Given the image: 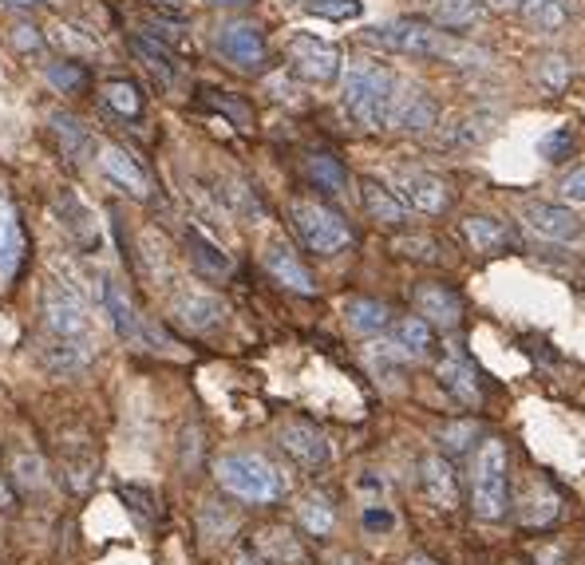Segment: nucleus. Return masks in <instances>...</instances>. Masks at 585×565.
Instances as JSON below:
<instances>
[{"label": "nucleus", "mask_w": 585, "mask_h": 565, "mask_svg": "<svg viewBox=\"0 0 585 565\" xmlns=\"http://www.w3.org/2000/svg\"><path fill=\"white\" fill-rule=\"evenodd\" d=\"M396 92H400V80L384 68V63L360 60L349 68L344 75V115L352 123L364 127V131H384L391 123V103H396Z\"/></svg>", "instance_id": "1"}, {"label": "nucleus", "mask_w": 585, "mask_h": 565, "mask_svg": "<svg viewBox=\"0 0 585 565\" xmlns=\"http://www.w3.org/2000/svg\"><path fill=\"white\" fill-rule=\"evenodd\" d=\"M214 479L237 503L269 506L285 494V474L257 451H226L214 462Z\"/></svg>", "instance_id": "2"}, {"label": "nucleus", "mask_w": 585, "mask_h": 565, "mask_svg": "<svg viewBox=\"0 0 585 565\" xmlns=\"http://www.w3.org/2000/svg\"><path fill=\"white\" fill-rule=\"evenodd\" d=\"M368 44L391 51V56H440V60H459L467 56L463 44H452L443 32H435L428 21H388L368 28Z\"/></svg>", "instance_id": "3"}, {"label": "nucleus", "mask_w": 585, "mask_h": 565, "mask_svg": "<svg viewBox=\"0 0 585 565\" xmlns=\"http://www.w3.org/2000/svg\"><path fill=\"white\" fill-rule=\"evenodd\" d=\"M471 503L483 522H499L511 510V486H506V447L487 439L471 471Z\"/></svg>", "instance_id": "4"}, {"label": "nucleus", "mask_w": 585, "mask_h": 565, "mask_svg": "<svg viewBox=\"0 0 585 565\" xmlns=\"http://www.w3.org/2000/svg\"><path fill=\"white\" fill-rule=\"evenodd\" d=\"M293 229L297 237L305 242V249L320 257H332V254H344L352 246V226L344 217L325 202H313V198H297L293 202Z\"/></svg>", "instance_id": "5"}, {"label": "nucleus", "mask_w": 585, "mask_h": 565, "mask_svg": "<svg viewBox=\"0 0 585 565\" xmlns=\"http://www.w3.org/2000/svg\"><path fill=\"white\" fill-rule=\"evenodd\" d=\"M44 329L56 340H92V308L68 281H48L44 289Z\"/></svg>", "instance_id": "6"}, {"label": "nucleus", "mask_w": 585, "mask_h": 565, "mask_svg": "<svg viewBox=\"0 0 585 565\" xmlns=\"http://www.w3.org/2000/svg\"><path fill=\"white\" fill-rule=\"evenodd\" d=\"M100 301H103V313L112 317V329L127 340V344H139V349H159L163 337L139 317V308H134L131 293L124 289V281H115L103 273L100 278Z\"/></svg>", "instance_id": "7"}, {"label": "nucleus", "mask_w": 585, "mask_h": 565, "mask_svg": "<svg viewBox=\"0 0 585 565\" xmlns=\"http://www.w3.org/2000/svg\"><path fill=\"white\" fill-rule=\"evenodd\" d=\"M391 190L408 202L416 214H443L452 205V190L440 175L423 170V166H396L391 170Z\"/></svg>", "instance_id": "8"}, {"label": "nucleus", "mask_w": 585, "mask_h": 565, "mask_svg": "<svg viewBox=\"0 0 585 565\" xmlns=\"http://www.w3.org/2000/svg\"><path fill=\"white\" fill-rule=\"evenodd\" d=\"M289 56V68H293V75H301V80L308 83H332L340 75V48L332 40H320V36H293L285 48Z\"/></svg>", "instance_id": "9"}, {"label": "nucleus", "mask_w": 585, "mask_h": 565, "mask_svg": "<svg viewBox=\"0 0 585 565\" xmlns=\"http://www.w3.org/2000/svg\"><path fill=\"white\" fill-rule=\"evenodd\" d=\"M518 217L526 229H535L546 242H577L585 234L582 217L565 202H546V198H523L518 202Z\"/></svg>", "instance_id": "10"}, {"label": "nucleus", "mask_w": 585, "mask_h": 565, "mask_svg": "<svg viewBox=\"0 0 585 565\" xmlns=\"http://www.w3.org/2000/svg\"><path fill=\"white\" fill-rule=\"evenodd\" d=\"M440 119V99L423 83H400L396 103H391V131L403 134H428Z\"/></svg>", "instance_id": "11"}, {"label": "nucleus", "mask_w": 585, "mask_h": 565, "mask_svg": "<svg viewBox=\"0 0 585 565\" xmlns=\"http://www.w3.org/2000/svg\"><path fill=\"white\" fill-rule=\"evenodd\" d=\"M218 51L234 63L237 72H261L266 68V36L257 24L246 21H234V24H222L218 28Z\"/></svg>", "instance_id": "12"}, {"label": "nucleus", "mask_w": 585, "mask_h": 565, "mask_svg": "<svg viewBox=\"0 0 585 565\" xmlns=\"http://www.w3.org/2000/svg\"><path fill=\"white\" fill-rule=\"evenodd\" d=\"M171 317L175 325H183L186 332H218L226 325V305L222 297L206 293V289H183L175 301H171Z\"/></svg>", "instance_id": "13"}, {"label": "nucleus", "mask_w": 585, "mask_h": 565, "mask_svg": "<svg viewBox=\"0 0 585 565\" xmlns=\"http://www.w3.org/2000/svg\"><path fill=\"white\" fill-rule=\"evenodd\" d=\"M278 443H281V451L289 455L293 462H301L305 471H320V467H329L332 459V447L329 439L313 427V423L305 420H285L278 427Z\"/></svg>", "instance_id": "14"}, {"label": "nucleus", "mask_w": 585, "mask_h": 565, "mask_svg": "<svg viewBox=\"0 0 585 565\" xmlns=\"http://www.w3.org/2000/svg\"><path fill=\"white\" fill-rule=\"evenodd\" d=\"M51 210H56V217H60V229L72 237L75 246H80V249H100V222H95V210L83 202L80 195H75L72 186L56 190V198H51Z\"/></svg>", "instance_id": "15"}, {"label": "nucleus", "mask_w": 585, "mask_h": 565, "mask_svg": "<svg viewBox=\"0 0 585 565\" xmlns=\"http://www.w3.org/2000/svg\"><path fill=\"white\" fill-rule=\"evenodd\" d=\"M100 170H103L107 183H115L119 190H127L131 198H139V202L151 198V175H147L143 163H139L131 151H124V146L103 143L100 146Z\"/></svg>", "instance_id": "16"}, {"label": "nucleus", "mask_w": 585, "mask_h": 565, "mask_svg": "<svg viewBox=\"0 0 585 565\" xmlns=\"http://www.w3.org/2000/svg\"><path fill=\"white\" fill-rule=\"evenodd\" d=\"M261 261H266L269 278L278 281V285H285L289 293H301V297H313V293H317V281H313V273H308L305 261H301V257L293 254L285 242H269L266 254H261Z\"/></svg>", "instance_id": "17"}, {"label": "nucleus", "mask_w": 585, "mask_h": 565, "mask_svg": "<svg viewBox=\"0 0 585 565\" xmlns=\"http://www.w3.org/2000/svg\"><path fill=\"white\" fill-rule=\"evenodd\" d=\"M360 205H364V214L384 229L408 226V217H411L408 202H403L396 190H388L384 183H376V178H364V183H360Z\"/></svg>", "instance_id": "18"}, {"label": "nucleus", "mask_w": 585, "mask_h": 565, "mask_svg": "<svg viewBox=\"0 0 585 565\" xmlns=\"http://www.w3.org/2000/svg\"><path fill=\"white\" fill-rule=\"evenodd\" d=\"M416 308H420V317L432 325V329H455L463 320V301L459 293H452L447 285L440 281H423L416 285Z\"/></svg>", "instance_id": "19"}, {"label": "nucleus", "mask_w": 585, "mask_h": 565, "mask_svg": "<svg viewBox=\"0 0 585 565\" xmlns=\"http://www.w3.org/2000/svg\"><path fill=\"white\" fill-rule=\"evenodd\" d=\"M435 376H440V384L452 391L463 408H479V403H483V380H479V368H475L463 352H452L447 360H440Z\"/></svg>", "instance_id": "20"}, {"label": "nucleus", "mask_w": 585, "mask_h": 565, "mask_svg": "<svg viewBox=\"0 0 585 565\" xmlns=\"http://www.w3.org/2000/svg\"><path fill=\"white\" fill-rule=\"evenodd\" d=\"M420 486L423 498L435 510H455V503H459V479H455V467L443 455H428L420 462Z\"/></svg>", "instance_id": "21"}, {"label": "nucleus", "mask_w": 585, "mask_h": 565, "mask_svg": "<svg viewBox=\"0 0 585 565\" xmlns=\"http://www.w3.org/2000/svg\"><path fill=\"white\" fill-rule=\"evenodd\" d=\"M183 246H186V254H190V261H195V269H198V273H206V278L222 281V278H230V273H234V261H230V254L218 246V242H210L202 229L186 226L183 229Z\"/></svg>", "instance_id": "22"}, {"label": "nucleus", "mask_w": 585, "mask_h": 565, "mask_svg": "<svg viewBox=\"0 0 585 565\" xmlns=\"http://www.w3.org/2000/svg\"><path fill=\"white\" fill-rule=\"evenodd\" d=\"M254 554L266 565H305V545L301 538H293L285 526H266L257 530Z\"/></svg>", "instance_id": "23"}, {"label": "nucleus", "mask_w": 585, "mask_h": 565, "mask_svg": "<svg viewBox=\"0 0 585 565\" xmlns=\"http://www.w3.org/2000/svg\"><path fill=\"white\" fill-rule=\"evenodd\" d=\"M95 360V340H44V364H48L56 376H72L83 372Z\"/></svg>", "instance_id": "24"}, {"label": "nucleus", "mask_w": 585, "mask_h": 565, "mask_svg": "<svg viewBox=\"0 0 585 565\" xmlns=\"http://www.w3.org/2000/svg\"><path fill=\"white\" fill-rule=\"evenodd\" d=\"M21 261H24V229L16 222V210L0 198V285L16 278Z\"/></svg>", "instance_id": "25"}, {"label": "nucleus", "mask_w": 585, "mask_h": 565, "mask_svg": "<svg viewBox=\"0 0 585 565\" xmlns=\"http://www.w3.org/2000/svg\"><path fill=\"white\" fill-rule=\"evenodd\" d=\"M48 127H51V139H56V146L63 151V158H68V163H83V158L92 154V131H87V127H83L75 115L51 111Z\"/></svg>", "instance_id": "26"}, {"label": "nucleus", "mask_w": 585, "mask_h": 565, "mask_svg": "<svg viewBox=\"0 0 585 565\" xmlns=\"http://www.w3.org/2000/svg\"><path fill=\"white\" fill-rule=\"evenodd\" d=\"M558 514H562V498L550 483H530L523 494V506H518V518L523 526H554Z\"/></svg>", "instance_id": "27"}, {"label": "nucleus", "mask_w": 585, "mask_h": 565, "mask_svg": "<svg viewBox=\"0 0 585 565\" xmlns=\"http://www.w3.org/2000/svg\"><path fill=\"white\" fill-rule=\"evenodd\" d=\"M131 51L147 63V68H151L154 75H159V80L166 83V87L183 80V63H178V56L166 48L163 40H154V36H131Z\"/></svg>", "instance_id": "28"}, {"label": "nucleus", "mask_w": 585, "mask_h": 565, "mask_svg": "<svg viewBox=\"0 0 585 565\" xmlns=\"http://www.w3.org/2000/svg\"><path fill=\"white\" fill-rule=\"evenodd\" d=\"M344 320L360 337H376V332H384L391 325V308L376 297H352L344 301Z\"/></svg>", "instance_id": "29"}, {"label": "nucleus", "mask_w": 585, "mask_h": 565, "mask_svg": "<svg viewBox=\"0 0 585 565\" xmlns=\"http://www.w3.org/2000/svg\"><path fill=\"white\" fill-rule=\"evenodd\" d=\"M463 234H467V242H471L479 254H503V249H511V229L499 222V217H483V214H471L467 222H463Z\"/></svg>", "instance_id": "30"}, {"label": "nucleus", "mask_w": 585, "mask_h": 565, "mask_svg": "<svg viewBox=\"0 0 585 565\" xmlns=\"http://www.w3.org/2000/svg\"><path fill=\"white\" fill-rule=\"evenodd\" d=\"M391 344H396L403 356L420 360L435 349V332L423 317H403V320H396V329H391Z\"/></svg>", "instance_id": "31"}, {"label": "nucleus", "mask_w": 585, "mask_h": 565, "mask_svg": "<svg viewBox=\"0 0 585 565\" xmlns=\"http://www.w3.org/2000/svg\"><path fill=\"white\" fill-rule=\"evenodd\" d=\"M305 178L317 186V190H325V195H340V190L349 186V170H344V163H340L337 154H325V151L308 154L305 158Z\"/></svg>", "instance_id": "32"}, {"label": "nucleus", "mask_w": 585, "mask_h": 565, "mask_svg": "<svg viewBox=\"0 0 585 565\" xmlns=\"http://www.w3.org/2000/svg\"><path fill=\"white\" fill-rule=\"evenodd\" d=\"M514 9L538 32H558L570 21V0H514Z\"/></svg>", "instance_id": "33"}, {"label": "nucleus", "mask_w": 585, "mask_h": 565, "mask_svg": "<svg viewBox=\"0 0 585 565\" xmlns=\"http://www.w3.org/2000/svg\"><path fill=\"white\" fill-rule=\"evenodd\" d=\"M297 518H301V530L313 538H329L332 526H337V510L325 494H305L297 503Z\"/></svg>", "instance_id": "34"}, {"label": "nucleus", "mask_w": 585, "mask_h": 565, "mask_svg": "<svg viewBox=\"0 0 585 565\" xmlns=\"http://www.w3.org/2000/svg\"><path fill=\"white\" fill-rule=\"evenodd\" d=\"M428 16L443 28H467L483 16L479 0H428Z\"/></svg>", "instance_id": "35"}, {"label": "nucleus", "mask_w": 585, "mask_h": 565, "mask_svg": "<svg viewBox=\"0 0 585 565\" xmlns=\"http://www.w3.org/2000/svg\"><path fill=\"white\" fill-rule=\"evenodd\" d=\"M95 467H100V459H95V451L87 443H72V447L63 451V474H68V486H72V491H87V486H92Z\"/></svg>", "instance_id": "36"}, {"label": "nucleus", "mask_w": 585, "mask_h": 565, "mask_svg": "<svg viewBox=\"0 0 585 565\" xmlns=\"http://www.w3.org/2000/svg\"><path fill=\"white\" fill-rule=\"evenodd\" d=\"M103 103L124 119H139L143 115V92L131 80H107L103 83Z\"/></svg>", "instance_id": "37"}, {"label": "nucleus", "mask_w": 585, "mask_h": 565, "mask_svg": "<svg viewBox=\"0 0 585 565\" xmlns=\"http://www.w3.org/2000/svg\"><path fill=\"white\" fill-rule=\"evenodd\" d=\"M577 154V131L574 127H550V131L538 139V158L550 166H562L565 158H574Z\"/></svg>", "instance_id": "38"}, {"label": "nucleus", "mask_w": 585, "mask_h": 565, "mask_svg": "<svg viewBox=\"0 0 585 565\" xmlns=\"http://www.w3.org/2000/svg\"><path fill=\"white\" fill-rule=\"evenodd\" d=\"M12 486L21 494H40L48 486V471H44V459L32 451H21L12 459Z\"/></svg>", "instance_id": "39"}, {"label": "nucleus", "mask_w": 585, "mask_h": 565, "mask_svg": "<svg viewBox=\"0 0 585 565\" xmlns=\"http://www.w3.org/2000/svg\"><path fill=\"white\" fill-rule=\"evenodd\" d=\"M435 439L452 455H467L475 447V439H483V427L475 420H455V423H443L440 432H435Z\"/></svg>", "instance_id": "40"}, {"label": "nucleus", "mask_w": 585, "mask_h": 565, "mask_svg": "<svg viewBox=\"0 0 585 565\" xmlns=\"http://www.w3.org/2000/svg\"><path fill=\"white\" fill-rule=\"evenodd\" d=\"M391 254L408 257V261H440V242L428 234H400L391 237Z\"/></svg>", "instance_id": "41"}, {"label": "nucleus", "mask_w": 585, "mask_h": 565, "mask_svg": "<svg viewBox=\"0 0 585 565\" xmlns=\"http://www.w3.org/2000/svg\"><path fill=\"white\" fill-rule=\"evenodd\" d=\"M301 9L320 21H356L360 0H301Z\"/></svg>", "instance_id": "42"}, {"label": "nucleus", "mask_w": 585, "mask_h": 565, "mask_svg": "<svg viewBox=\"0 0 585 565\" xmlns=\"http://www.w3.org/2000/svg\"><path fill=\"white\" fill-rule=\"evenodd\" d=\"M48 83L51 87H60V92L75 95L87 87V72H83L75 60H60V63H48Z\"/></svg>", "instance_id": "43"}, {"label": "nucleus", "mask_w": 585, "mask_h": 565, "mask_svg": "<svg viewBox=\"0 0 585 565\" xmlns=\"http://www.w3.org/2000/svg\"><path fill=\"white\" fill-rule=\"evenodd\" d=\"M538 75H542V83L550 92H562L565 83H570V60L558 56V51H546L542 60H538Z\"/></svg>", "instance_id": "44"}, {"label": "nucleus", "mask_w": 585, "mask_h": 565, "mask_svg": "<svg viewBox=\"0 0 585 565\" xmlns=\"http://www.w3.org/2000/svg\"><path fill=\"white\" fill-rule=\"evenodd\" d=\"M487 134H491V119H463V123H455V131H452L447 143L452 146H475V143H483Z\"/></svg>", "instance_id": "45"}, {"label": "nucleus", "mask_w": 585, "mask_h": 565, "mask_svg": "<svg viewBox=\"0 0 585 565\" xmlns=\"http://www.w3.org/2000/svg\"><path fill=\"white\" fill-rule=\"evenodd\" d=\"M558 198L565 205H585V166H574L558 178Z\"/></svg>", "instance_id": "46"}, {"label": "nucleus", "mask_w": 585, "mask_h": 565, "mask_svg": "<svg viewBox=\"0 0 585 565\" xmlns=\"http://www.w3.org/2000/svg\"><path fill=\"white\" fill-rule=\"evenodd\" d=\"M12 44H16L24 56H44V51H48V40H44L40 28H32V24H16V28H12Z\"/></svg>", "instance_id": "47"}, {"label": "nucleus", "mask_w": 585, "mask_h": 565, "mask_svg": "<svg viewBox=\"0 0 585 565\" xmlns=\"http://www.w3.org/2000/svg\"><path fill=\"white\" fill-rule=\"evenodd\" d=\"M51 40L60 44L63 51H80V56H92L95 51V40H87V36H80V28H72V24H60L56 28V36Z\"/></svg>", "instance_id": "48"}, {"label": "nucleus", "mask_w": 585, "mask_h": 565, "mask_svg": "<svg viewBox=\"0 0 585 565\" xmlns=\"http://www.w3.org/2000/svg\"><path fill=\"white\" fill-rule=\"evenodd\" d=\"M364 526L368 530H388V526H396V518L388 510H381V506H364Z\"/></svg>", "instance_id": "49"}, {"label": "nucleus", "mask_w": 585, "mask_h": 565, "mask_svg": "<svg viewBox=\"0 0 585 565\" xmlns=\"http://www.w3.org/2000/svg\"><path fill=\"white\" fill-rule=\"evenodd\" d=\"M538 565H570V562H565L562 550H550V545H546V550H538Z\"/></svg>", "instance_id": "50"}, {"label": "nucleus", "mask_w": 585, "mask_h": 565, "mask_svg": "<svg viewBox=\"0 0 585 565\" xmlns=\"http://www.w3.org/2000/svg\"><path fill=\"white\" fill-rule=\"evenodd\" d=\"M0 506H4V510H12V506H16V494H12L9 479H0Z\"/></svg>", "instance_id": "51"}, {"label": "nucleus", "mask_w": 585, "mask_h": 565, "mask_svg": "<svg viewBox=\"0 0 585 565\" xmlns=\"http://www.w3.org/2000/svg\"><path fill=\"white\" fill-rule=\"evenodd\" d=\"M143 4H151L159 12H183V0H143Z\"/></svg>", "instance_id": "52"}, {"label": "nucleus", "mask_w": 585, "mask_h": 565, "mask_svg": "<svg viewBox=\"0 0 585 565\" xmlns=\"http://www.w3.org/2000/svg\"><path fill=\"white\" fill-rule=\"evenodd\" d=\"M4 9H40V4H51V0H0Z\"/></svg>", "instance_id": "53"}, {"label": "nucleus", "mask_w": 585, "mask_h": 565, "mask_svg": "<svg viewBox=\"0 0 585 565\" xmlns=\"http://www.w3.org/2000/svg\"><path fill=\"white\" fill-rule=\"evenodd\" d=\"M403 565H440V562H432L428 554H411V557H403Z\"/></svg>", "instance_id": "54"}, {"label": "nucleus", "mask_w": 585, "mask_h": 565, "mask_svg": "<svg viewBox=\"0 0 585 565\" xmlns=\"http://www.w3.org/2000/svg\"><path fill=\"white\" fill-rule=\"evenodd\" d=\"M210 4H218V9H242V4H249V0H210Z\"/></svg>", "instance_id": "55"}, {"label": "nucleus", "mask_w": 585, "mask_h": 565, "mask_svg": "<svg viewBox=\"0 0 585 565\" xmlns=\"http://www.w3.org/2000/svg\"><path fill=\"white\" fill-rule=\"evenodd\" d=\"M237 565H266V562H261L257 554H242V557H237Z\"/></svg>", "instance_id": "56"}]
</instances>
